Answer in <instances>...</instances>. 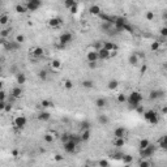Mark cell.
Masks as SVG:
<instances>
[{
    "mask_svg": "<svg viewBox=\"0 0 167 167\" xmlns=\"http://www.w3.org/2000/svg\"><path fill=\"white\" fill-rule=\"evenodd\" d=\"M74 86V84L72 80H69V78H67V80L63 81V87H64L65 90H72Z\"/></svg>",
    "mask_w": 167,
    "mask_h": 167,
    "instance_id": "cell-29",
    "label": "cell"
},
{
    "mask_svg": "<svg viewBox=\"0 0 167 167\" xmlns=\"http://www.w3.org/2000/svg\"><path fill=\"white\" fill-rule=\"evenodd\" d=\"M128 63H129V65H137L139 64V55L137 54H132V55L128 58Z\"/></svg>",
    "mask_w": 167,
    "mask_h": 167,
    "instance_id": "cell-28",
    "label": "cell"
},
{
    "mask_svg": "<svg viewBox=\"0 0 167 167\" xmlns=\"http://www.w3.org/2000/svg\"><path fill=\"white\" fill-rule=\"evenodd\" d=\"M47 25H48L51 29H59L63 25V19H60V17H51V19L47 21Z\"/></svg>",
    "mask_w": 167,
    "mask_h": 167,
    "instance_id": "cell-9",
    "label": "cell"
},
{
    "mask_svg": "<svg viewBox=\"0 0 167 167\" xmlns=\"http://www.w3.org/2000/svg\"><path fill=\"white\" fill-rule=\"evenodd\" d=\"M142 94L140 93V91H132V93H129V95H128V99H127V103L131 106V107L136 108L139 105H141V102H142Z\"/></svg>",
    "mask_w": 167,
    "mask_h": 167,
    "instance_id": "cell-1",
    "label": "cell"
},
{
    "mask_svg": "<svg viewBox=\"0 0 167 167\" xmlns=\"http://www.w3.org/2000/svg\"><path fill=\"white\" fill-rule=\"evenodd\" d=\"M16 81H17L19 85H24V84H26V76H25V73L19 72L17 76H16Z\"/></svg>",
    "mask_w": 167,
    "mask_h": 167,
    "instance_id": "cell-27",
    "label": "cell"
},
{
    "mask_svg": "<svg viewBox=\"0 0 167 167\" xmlns=\"http://www.w3.org/2000/svg\"><path fill=\"white\" fill-rule=\"evenodd\" d=\"M15 11H16V13H19V15H25L29 9H28V7H26V4H17V5L15 7Z\"/></svg>",
    "mask_w": 167,
    "mask_h": 167,
    "instance_id": "cell-21",
    "label": "cell"
},
{
    "mask_svg": "<svg viewBox=\"0 0 167 167\" xmlns=\"http://www.w3.org/2000/svg\"><path fill=\"white\" fill-rule=\"evenodd\" d=\"M98 59H99L98 51L91 50V51H87V52H86V60H87V62H97Z\"/></svg>",
    "mask_w": 167,
    "mask_h": 167,
    "instance_id": "cell-16",
    "label": "cell"
},
{
    "mask_svg": "<svg viewBox=\"0 0 167 167\" xmlns=\"http://www.w3.org/2000/svg\"><path fill=\"white\" fill-rule=\"evenodd\" d=\"M89 13L91 16H99L102 13V9H101V7L97 5V4H93V5L89 7Z\"/></svg>",
    "mask_w": 167,
    "mask_h": 167,
    "instance_id": "cell-18",
    "label": "cell"
},
{
    "mask_svg": "<svg viewBox=\"0 0 167 167\" xmlns=\"http://www.w3.org/2000/svg\"><path fill=\"white\" fill-rule=\"evenodd\" d=\"M127 19L125 17H121V16H118V17H115V22H114V29L116 31H123V28L124 25L127 24Z\"/></svg>",
    "mask_w": 167,
    "mask_h": 167,
    "instance_id": "cell-8",
    "label": "cell"
},
{
    "mask_svg": "<svg viewBox=\"0 0 167 167\" xmlns=\"http://www.w3.org/2000/svg\"><path fill=\"white\" fill-rule=\"evenodd\" d=\"M159 48H161V42H159V40H154V42H152V44H150V50H152L153 52L159 51Z\"/></svg>",
    "mask_w": 167,
    "mask_h": 167,
    "instance_id": "cell-33",
    "label": "cell"
},
{
    "mask_svg": "<svg viewBox=\"0 0 167 167\" xmlns=\"http://www.w3.org/2000/svg\"><path fill=\"white\" fill-rule=\"evenodd\" d=\"M90 129H82L81 131V133H80V139H81V141L82 142H86V141H89L90 140Z\"/></svg>",
    "mask_w": 167,
    "mask_h": 167,
    "instance_id": "cell-20",
    "label": "cell"
},
{
    "mask_svg": "<svg viewBox=\"0 0 167 167\" xmlns=\"http://www.w3.org/2000/svg\"><path fill=\"white\" fill-rule=\"evenodd\" d=\"M26 124H28V119L25 118L24 115H20V116H16L13 119V125L16 128H19V129H24L26 127Z\"/></svg>",
    "mask_w": 167,
    "mask_h": 167,
    "instance_id": "cell-5",
    "label": "cell"
},
{
    "mask_svg": "<svg viewBox=\"0 0 167 167\" xmlns=\"http://www.w3.org/2000/svg\"><path fill=\"white\" fill-rule=\"evenodd\" d=\"M37 118L39 121H48L50 119H51V114H50L48 111H40Z\"/></svg>",
    "mask_w": 167,
    "mask_h": 167,
    "instance_id": "cell-19",
    "label": "cell"
},
{
    "mask_svg": "<svg viewBox=\"0 0 167 167\" xmlns=\"http://www.w3.org/2000/svg\"><path fill=\"white\" fill-rule=\"evenodd\" d=\"M15 40L16 42H19L20 44H22L25 42V35H22V34H17L16 35V38H15Z\"/></svg>",
    "mask_w": 167,
    "mask_h": 167,
    "instance_id": "cell-47",
    "label": "cell"
},
{
    "mask_svg": "<svg viewBox=\"0 0 167 167\" xmlns=\"http://www.w3.org/2000/svg\"><path fill=\"white\" fill-rule=\"evenodd\" d=\"M60 140H62V142H67V141H69L71 140V135L69 133H63V135H60Z\"/></svg>",
    "mask_w": 167,
    "mask_h": 167,
    "instance_id": "cell-43",
    "label": "cell"
},
{
    "mask_svg": "<svg viewBox=\"0 0 167 167\" xmlns=\"http://www.w3.org/2000/svg\"><path fill=\"white\" fill-rule=\"evenodd\" d=\"M72 40H73V34L69 33V31H64V33H62L60 37H59V43L62 44V46L69 44Z\"/></svg>",
    "mask_w": 167,
    "mask_h": 167,
    "instance_id": "cell-6",
    "label": "cell"
},
{
    "mask_svg": "<svg viewBox=\"0 0 167 167\" xmlns=\"http://www.w3.org/2000/svg\"><path fill=\"white\" fill-rule=\"evenodd\" d=\"M26 7L30 12H35L42 7V0H26Z\"/></svg>",
    "mask_w": 167,
    "mask_h": 167,
    "instance_id": "cell-7",
    "label": "cell"
},
{
    "mask_svg": "<svg viewBox=\"0 0 167 167\" xmlns=\"http://www.w3.org/2000/svg\"><path fill=\"white\" fill-rule=\"evenodd\" d=\"M123 31H127V33H129V34H132L133 31H135V29H133V26H132V25H129V24H128V22H127V24L124 25Z\"/></svg>",
    "mask_w": 167,
    "mask_h": 167,
    "instance_id": "cell-41",
    "label": "cell"
},
{
    "mask_svg": "<svg viewBox=\"0 0 167 167\" xmlns=\"http://www.w3.org/2000/svg\"><path fill=\"white\" fill-rule=\"evenodd\" d=\"M145 19L148 20V21H153V20H154V13H153L152 11H148V12L145 13Z\"/></svg>",
    "mask_w": 167,
    "mask_h": 167,
    "instance_id": "cell-46",
    "label": "cell"
},
{
    "mask_svg": "<svg viewBox=\"0 0 167 167\" xmlns=\"http://www.w3.org/2000/svg\"><path fill=\"white\" fill-rule=\"evenodd\" d=\"M8 22H9V16H8V15H1V16H0V25L5 26Z\"/></svg>",
    "mask_w": 167,
    "mask_h": 167,
    "instance_id": "cell-38",
    "label": "cell"
},
{
    "mask_svg": "<svg viewBox=\"0 0 167 167\" xmlns=\"http://www.w3.org/2000/svg\"><path fill=\"white\" fill-rule=\"evenodd\" d=\"M128 135V131L124 127H118L114 129V136L115 137H121V139H125Z\"/></svg>",
    "mask_w": 167,
    "mask_h": 167,
    "instance_id": "cell-13",
    "label": "cell"
},
{
    "mask_svg": "<svg viewBox=\"0 0 167 167\" xmlns=\"http://www.w3.org/2000/svg\"><path fill=\"white\" fill-rule=\"evenodd\" d=\"M98 164H99L101 167H107V166H110L108 161H106V159H101V161L98 162Z\"/></svg>",
    "mask_w": 167,
    "mask_h": 167,
    "instance_id": "cell-49",
    "label": "cell"
},
{
    "mask_svg": "<svg viewBox=\"0 0 167 167\" xmlns=\"http://www.w3.org/2000/svg\"><path fill=\"white\" fill-rule=\"evenodd\" d=\"M85 1H87V3H91V1H94V0H85Z\"/></svg>",
    "mask_w": 167,
    "mask_h": 167,
    "instance_id": "cell-60",
    "label": "cell"
},
{
    "mask_svg": "<svg viewBox=\"0 0 167 167\" xmlns=\"http://www.w3.org/2000/svg\"><path fill=\"white\" fill-rule=\"evenodd\" d=\"M103 47H105L107 51H110V52L118 51V44H115L114 42H105V43H103Z\"/></svg>",
    "mask_w": 167,
    "mask_h": 167,
    "instance_id": "cell-22",
    "label": "cell"
},
{
    "mask_svg": "<svg viewBox=\"0 0 167 167\" xmlns=\"http://www.w3.org/2000/svg\"><path fill=\"white\" fill-rule=\"evenodd\" d=\"M135 110H136V111L139 112V114H142V115H144V112H145V110H144V107H142L141 105H139L136 108H135Z\"/></svg>",
    "mask_w": 167,
    "mask_h": 167,
    "instance_id": "cell-52",
    "label": "cell"
},
{
    "mask_svg": "<svg viewBox=\"0 0 167 167\" xmlns=\"http://www.w3.org/2000/svg\"><path fill=\"white\" fill-rule=\"evenodd\" d=\"M77 144L74 140H69V141H67V142L63 144V148H64L65 153H68V154H73V153H76V150H77Z\"/></svg>",
    "mask_w": 167,
    "mask_h": 167,
    "instance_id": "cell-4",
    "label": "cell"
},
{
    "mask_svg": "<svg viewBox=\"0 0 167 167\" xmlns=\"http://www.w3.org/2000/svg\"><path fill=\"white\" fill-rule=\"evenodd\" d=\"M12 107H13L12 103H7L5 108H4V112H11V111H12ZM4 112H3V114H4Z\"/></svg>",
    "mask_w": 167,
    "mask_h": 167,
    "instance_id": "cell-50",
    "label": "cell"
},
{
    "mask_svg": "<svg viewBox=\"0 0 167 167\" xmlns=\"http://www.w3.org/2000/svg\"><path fill=\"white\" fill-rule=\"evenodd\" d=\"M40 106H42V108H51L54 107V102L52 101H48V99H42L40 101Z\"/></svg>",
    "mask_w": 167,
    "mask_h": 167,
    "instance_id": "cell-32",
    "label": "cell"
},
{
    "mask_svg": "<svg viewBox=\"0 0 167 167\" xmlns=\"http://www.w3.org/2000/svg\"><path fill=\"white\" fill-rule=\"evenodd\" d=\"M5 48L9 50L11 52H15V51H17V50H20V47H21V44L19 43V42H16V40H13V42H7L5 44Z\"/></svg>",
    "mask_w": 167,
    "mask_h": 167,
    "instance_id": "cell-14",
    "label": "cell"
},
{
    "mask_svg": "<svg viewBox=\"0 0 167 167\" xmlns=\"http://www.w3.org/2000/svg\"><path fill=\"white\" fill-rule=\"evenodd\" d=\"M17 155H19V150H13V152H12V157H17Z\"/></svg>",
    "mask_w": 167,
    "mask_h": 167,
    "instance_id": "cell-58",
    "label": "cell"
},
{
    "mask_svg": "<svg viewBox=\"0 0 167 167\" xmlns=\"http://www.w3.org/2000/svg\"><path fill=\"white\" fill-rule=\"evenodd\" d=\"M155 150H157V146L150 144V145L146 146L145 149H140V155H141V158H150L154 155Z\"/></svg>",
    "mask_w": 167,
    "mask_h": 167,
    "instance_id": "cell-3",
    "label": "cell"
},
{
    "mask_svg": "<svg viewBox=\"0 0 167 167\" xmlns=\"http://www.w3.org/2000/svg\"><path fill=\"white\" fill-rule=\"evenodd\" d=\"M62 62H60L59 59H54L52 62H51V68L52 69H56V71H58V69H60L62 68Z\"/></svg>",
    "mask_w": 167,
    "mask_h": 167,
    "instance_id": "cell-35",
    "label": "cell"
},
{
    "mask_svg": "<svg viewBox=\"0 0 167 167\" xmlns=\"http://www.w3.org/2000/svg\"><path fill=\"white\" fill-rule=\"evenodd\" d=\"M150 145V141H149L148 139H141L140 140V142H139V148L140 149H145L146 146Z\"/></svg>",
    "mask_w": 167,
    "mask_h": 167,
    "instance_id": "cell-37",
    "label": "cell"
},
{
    "mask_svg": "<svg viewBox=\"0 0 167 167\" xmlns=\"http://www.w3.org/2000/svg\"><path fill=\"white\" fill-rule=\"evenodd\" d=\"M90 127H91V123H90L89 120H84L82 123H81V131L82 129H90Z\"/></svg>",
    "mask_w": 167,
    "mask_h": 167,
    "instance_id": "cell-42",
    "label": "cell"
},
{
    "mask_svg": "<svg viewBox=\"0 0 167 167\" xmlns=\"http://www.w3.org/2000/svg\"><path fill=\"white\" fill-rule=\"evenodd\" d=\"M139 164L141 167H149V166H152V163L148 161V158H142V161H140Z\"/></svg>",
    "mask_w": 167,
    "mask_h": 167,
    "instance_id": "cell-44",
    "label": "cell"
},
{
    "mask_svg": "<svg viewBox=\"0 0 167 167\" xmlns=\"http://www.w3.org/2000/svg\"><path fill=\"white\" fill-rule=\"evenodd\" d=\"M98 123L101 124V125H107V124L110 123V119H108L107 115L101 114V115H98Z\"/></svg>",
    "mask_w": 167,
    "mask_h": 167,
    "instance_id": "cell-26",
    "label": "cell"
},
{
    "mask_svg": "<svg viewBox=\"0 0 167 167\" xmlns=\"http://www.w3.org/2000/svg\"><path fill=\"white\" fill-rule=\"evenodd\" d=\"M144 119L148 121L150 125H157L159 123V116L154 110H145L144 112Z\"/></svg>",
    "mask_w": 167,
    "mask_h": 167,
    "instance_id": "cell-2",
    "label": "cell"
},
{
    "mask_svg": "<svg viewBox=\"0 0 167 167\" xmlns=\"http://www.w3.org/2000/svg\"><path fill=\"white\" fill-rule=\"evenodd\" d=\"M63 4H64V7L67 9H71L72 7H74L77 4V1L76 0H63Z\"/></svg>",
    "mask_w": 167,
    "mask_h": 167,
    "instance_id": "cell-34",
    "label": "cell"
},
{
    "mask_svg": "<svg viewBox=\"0 0 167 167\" xmlns=\"http://www.w3.org/2000/svg\"><path fill=\"white\" fill-rule=\"evenodd\" d=\"M69 12H71L72 15H76V13L78 12V4H76L74 7H72L71 9H69Z\"/></svg>",
    "mask_w": 167,
    "mask_h": 167,
    "instance_id": "cell-51",
    "label": "cell"
},
{
    "mask_svg": "<svg viewBox=\"0 0 167 167\" xmlns=\"http://www.w3.org/2000/svg\"><path fill=\"white\" fill-rule=\"evenodd\" d=\"M24 95V90L21 89V86H15L12 90H11V97L15 99H20Z\"/></svg>",
    "mask_w": 167,
    "mask_h": 167,
    "instance_id": "cell-12",
    "label": "cell"
},
{
    "mask_svg": "<svg viewBox=\"0 0 167 167\" xmlns=\"http://www.w3.org/2000/svg\"><path fill=\"white\" fill-rule=\"evenodd\" d=\"M162 17H163V20H164V21H166V20H167V12H164V13H163V16H162Z\"/></svg>",
    "mask_w": 167,
    "mask_h": 167,
    "instance_id": "cell-59",
    "label": "cell"
},
{
    "mask_svg": "<svg viewBox=\"0 0 167 167\" xmlns=\"http://www.w3.org/2000/svg\"><path fill=\"white\" fill-rule=\"evenodd\" d=\"M146 71H148V65H146V64H144L142 67H141V71H140V73H141V74H144Z\"/></svg>",
    "mask_w": 167,
    "mask_h": 167,
    "instance_id": "cell-55",
    "label": "cell"
},
{
    "mask_svg": "<svg viewBox=\"0 0 167 167\" xmlns=\"http://www.w3.org/2000/svg\"><path fill=\"white\" fill-rule=\"evenodd\" d=\"M94 105H95V107H98V108H106L108 105V102H107V99H105V98H98V99H95Z\"/></svg>",
    "mask_w": 167,
    "mask_h": 167,
    "instance_id": "cell-23",
    "label": "cell"
},
{
    "mask_svg": "<svg viewBox=\"0 0 167 167\" xmlns=\"http://www.w3.org/2000/svg\"><path fill=\"white\" fill-rule=\"evenodd\" d=\"M121 161H123V163H125V164H131L133 162V157L131 154H124L123 158H121Z\"/></svg>",
    "mask_w": 167,
    "mask_h": 167,
    "instance_id": "cell-36",
    "label": "cell"
},
{
    "mask_svg": "<svg viewBox=\"0 0 167 167\" xmlns=\"http://www.w3.org/2000/svg\"><path fill=\"white\" fill-rule=\"evenodd\" d=\"M116 99H118L119 103H125V102H127V99H128V97L125 95L124 93H119L118 97H116Z\"/></svg>",
    "mask_w": 167,
    "mask_h": 167,
    "instance_id": "cell-40",
    "label": "cell"
},
{
    "mask_svg": "<svg viewBox=\"0 0 167 167\" xmlns=\"http://www.w3.org/2000/svg\"><path fill=\"white\" fill-rule=\"evenodd\" d=\"M5 91H4V90H1V91H0V97H1V101H5Z\"/></svg>",
    "mask_w": 167,
    "mask_h": 167,
    "instance_id": "cell-56",
    "label": "cell"
},
{
    "mask_svg": "<svg viewBox=\"0 0 167 167\" xmlns=\"http://www.w3.org/2000/svg\"><path fill=\"white\" fill-rule=\"evenodd\" d=\"M54 159H55L56 162H62L63 159H64V157H63L62 154H55V157H54Z\"/></svg>",
    "mask_w": 167,
    "mask_h": 167,
    "instance_id": "cell-53",
    "label": "cell"
},
{
    "mask_svg": "<svg viewBox=\"0 0 167 167\" xmlns=\"http://www.w3.org/2000/svg\"><path fill=\"white\" fill-rule=\"evenodd\" d=\"M12 33V28H7V29H3V30L0 31V37L1 38H7L8 35Z\"/></svg>",
    "mask_w": 167,
    "mask_h": 167,
    "instance_id": "cell-39",
    "label": "cell"
},
{
    "mask_svg": "<svg viewBox=\"0 0 167 167\" xmlns=\"http://www.w3.org/2000/svg\"><path fill=\"white\" fill-rule=\"evenodd\" d=\"M158 148H161L162 150H167V135H163L158 140Z\"/></svg>",
    "mask_w": 167,
    "mask_h": 167,
    "instance_id": "cell-24",
    "label": "cell"
},
{
    "mask_svg": "<svg viewBox=\"0 0 167 167\" xmlns=\"http://www.w3.org/2000/svg\"><path fill=\"white\" fill-rule=\"evenodd\" d=\"M55 137H56V132H47L43 135L44 142H47V144H52L55 141Z\"/></svg>",
    "mask_w": 167,
    "mask_h": 167,
    "instance_id": "cell-17",
    "label": "cell"
},
{
    "mask_svg": "<svg viewBox=\"0 0 167 167\" xmlns=\"http://www.w3.org/2000/svg\"><path fill=\"white\" fill-rule=\"evenodd\" d=\"M161 111H162V114H163V115H167V106H163Z\"/></svg>",
    "mask_w": 167,
    "mask_h": 167,
    "instance_id": "cell-57",
    "label": "cell"
},
{
    "mask_svg": "<svg viewBox=\"0 0 167 167\" xmlns=\"http://www.w3.org/2000/svg\"><path fill=\"white\" fill-rule=\"evenodd\" d=\"M112 145L115 148H121V146L125 145V139H121V137H115L114 141H112Z\"/></svg>",
    "mask_w": 167,
    "mask_h": 167,
    "instance_id": "cell-25",
    "label": "cell"
},
{
    "mask_svg": "<svg viewBox=\"0 0 167 167\" xmlns=\"http://www.w3.org/2000/svg\"><path fill=\"white\" fill-rule=\"evenodd\" d=\"M118 86H119L118 80H110L107 82V87L110 90H116V89H118Z\"/></svg>",
    "mask_w": 167,
    "mask_h": 167,
    "instance_id": "cell-31",
    "label": "cell"
},
{
    "mask_svg": "<svg viewBox=\"0 0 167 167\" xmlns=\"http://www.w3.org/2000/svg\"><path fill=\"white\" fill-rule=\"evenodd\" d=\"M81 85H82V87H85V89H93L94 81L93 80H84L82 82H81Z\"/></svg>",
    "mask_w": 167,
    "mask_h": 167,
    "instance_id": "cell-30",
    "label": "cell"
},
{
    "mask_svg": "<svg viewBox=\"0 0 167 167\" xmlns=\"http://www.w3.org/2000/svg\"><path fill=\"white\" fill-rule=\"evenodd\" d=\"M30 54H31V56H34L35 59H39V58H42L44 55V50H43V47L37 46L30 50Z\"/></svg>",
    "mask_w": 167,
    "mask_h": 167,
    "instance_id": "cell-11",
    "label": "cell"
},
{
    "mask_svg": "<svg viewBox=\"0 0 167 167\" xmlns=\"http://www.w3.org/2000/svg\"><path fill=\"white\" fill-rule=\"evenodd\" d=\"M98 56H99V59L101 60H107V59L111 58V52L107 51L105 47H101V48L98 50Z\"/></svg>",
    "mask_w": 167,
    "mask_h": 167,
    "instance_id": "cell-15",
    "label": "cell"
},
{
    "mask_svg": "<svg viewBox=\"0 0 167 167\" xmlns=\"http://www.w3.org/2000/svg\"><path fill=\"white\" fill-rule=\"evenodd\" d=\"M164 97V91L163 90H159V89H154L149 93V99L150 101H157L159 98H163Z\"/></svg>",
    "mask_w": 167,
    "mask_h": 167,
    "instance_id": "cell-10",
    "label": "cell"
},
{
    "mask_svg": "<svg viewBox=\"0 0 167 167\" xmlns=\"http://www.w3.org/2000/svg\"><path fill=\"white\" fill-rule=\"evenodd\" d=\"M76 1H77V0H76Z\"/></svg>",
    "mask_w": 167,
    "mask_h": 167,
    "instance_id": "cell-62",
    "label": "cell"
},
{
    "mask_svg": "<svg viewBox=\"0 0 167 167\" xmlns=\"http://www.w3.org/2000/svg\"><path fill=\"white\" fill-rule=\"evenodd\" d=\"M159 34L163 38H167V26H163V28L159 29Z\"/></svg>",
    "mask_w": 167,
    "mask_h": 167,
    "instance_id": "cell-48",
    "label": "cell"
},
{
    "mask_svg": "<svg viewBox=\"0 0 167 167\" xmlns=\"http://www.w3.org/2000/svg\"><path fill=\"white\" fill-rule=\"evenodd\" d=\"M38 77H39L42 81H46L47 80V72L46 71H39L38 72Z\"/></svg>",
    "mask_w": 167,
    "mask_h": 167,
    "instance_id": "cell-45",
    "label": "cell"
},
{
    "mask_svg": "<svg viewBox=\"0 0 167 167\" xmlns=\"http://www.w3.org/2000/svg\"><path fill=\"white\" fill-rule=\"evenodd\" d=\"M164 69L167 71V62H166V64H164Z\"/></svg>",
    "mask_w": 167,
    "mask_h": 167,
    "instance_id": "cell-61",
    "label": "cell"
},
{
    "mask_svg": "<svg viewBox=\"0 0 167 167\" xmlns=\"http://www.w3.org/2000/svg\"><path fill=\"white\" fill-rule=\"evenodd\" d=\"M89 63V68L90 69H95L97 68V62H87Z\"/></svg>",
    "mask_w": 167,
    "mask_h": 167,
    "instance_id": "cell-54",
    "label": "cell"
}]
</instances>
